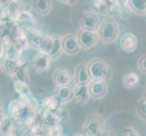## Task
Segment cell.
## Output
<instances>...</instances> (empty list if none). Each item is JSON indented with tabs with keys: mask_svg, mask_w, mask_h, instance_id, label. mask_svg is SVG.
<instances>
[{
	"mask_svg": "<svg viewBox=\"0 0 146 136\" xmlns=\"http://www.w3.org/2000/svg\"><path fill=\"white\" fill-rule=\"evenodd\" d=\"M137 66L141 72L146 74V54L141 55L139 57L137 62Z\"/></svg>",
	"mask_w": 146,
	"mask_h": 136,
	"instance_id": "cell-31",
	"label": "cell"
},
{
	"mask_svg": "<svg viewBox=\"0 0 146 136\" xmlns=\"http://www.w3.org/2000/svg\"><path fill=\"white\" fill-rule=\"evenodd\" d=\"M53 38H54V34L53 36L52 34H46L43 39V42H42L41 45H40L39 51L48 54L50 49H51L52 44H53Z\"/></svg>",
	"mask_w": 146,
	"mask_h": 136,
	"instance_id": "cell-28",
	"label": "cell"
},
{
	"mask_svg": "<svg viewBox=\"0 0 146 136\" xmlns=\"http://www.w3.org/2000/svg\"><path fill=\"white\" fill-rule=\"evenodd\" d=\"M54 113L59 123H63L64 122H67L69 120V112H68V110L64 106L63 103L60 105L58 109L55 111Z\"/></svg>",
	"mask_w": 146,
	"mask_h": 136,
	"instance_id": "cell-26",
	"label": "cell"
},
{
	"mask_svg": "<svg viewBox=\"0 0 146 136\" xmlns=\"http://www.w3.org/2000/svg\"><path fill=\"white\" fill-rule=\"evenodd\" d=\"M52 61L53 60L51 59L48 54L39 51V53H37L36 56L33 58L32 66L36 72L44 73L49 70Z\"/></svg>",
	"mask_w": 146,
	"mask_h": 136,
	"instance_id": "cell-9",
	"label": "cell"
},
{
	"mask_svg": "<svg viewBox=\"0 0 146 136\" xmlns=\"http://www.w3.org/2000/svg\"><path fill=\"white\" fill-rule=\"evenodd\" d=\"M119 45L125 54H133L138 47V38L133 33L126 32L120 37Z\"/></svg>",
	"mask_w": 146,
	"mask_h": 136,
	"instance_id": "cell-6",
	"label": "cell"
},
{
	"mask_svg": "<svg viewBox=\"0 0 146 136\" xmlns=\"http://www.w3.org/2000/svg\"><path fill=\"white\" fill-rule=\"evenodd\" d=\"M63 48L64 54L67 55H75L81 51L82 46L77 34L69 33L63 36Z\"/></svg>",
	"mask_w": 146,
	"mask_h": 136,
	"instance_id": "cell-4",
	"label": "cell"
},
{
	"mask_svg": "<svg viewBox=\"0 0 146 136\" xmlns=\"http://www.w3.org/2000/svg\"><path fill=\"white\" fill-rule=\"evenodd\" d=\"M18 24L27 32H29L31 30L36 28V19L35 18L33 14L27 11V10H24L23 11L22 17L20 18Z\"/></svg>",
	"mask_w": 146,
	"mask_h": 136,
	"instance_id": "cell-15",
	"label": "cell"
},
{
	"mask_svg": "<svg viewBox=\"0 0 146 136\" xmlns=\"http://www.w3.org/2000/svg\"><path fill=\"white\" fill-rule=\"evenodd\" d=\"M15 42H16V39H15V37L13 36V34L10 32L7 31V30H4V33L1 36V45L2 46H4L5 48H8L10 46L15 45Z\"/></svg>",
	"mask_w": 146,
	"mask_h": 136,
	"instance_id": "cell-27",
	"label": "cell"
},
{
	"mask_svg": "<svg viewBox=\"0 0 146 136\" xmlns=\"http://www.w3.org/2000/svg\"><path fill=\"white\" fill-rule=\"evenodd\" d=\"M137 113L141 117L146 120V100L144 98H142L140 102L137 104Z\"/></svg>",
	"mask_w": 146,
	"mask_h": 136,
	"instance_id": "cell-30",
	"label": "cell"
},
{
	"mask_svg": "<svg viewBox=\"0 0 146 136\" xmlns=\"http://www.w3.org/2000/svg\"><path fill=\"white\" fill-rule=\"evenodd\" d=\"M100 16L97 12L88 11L83 13L82 17L79 19L80 28L90 29V30H98L101 25Z\"/></svg>",
	"mask_w": 146,
	"mask_h": 136,
	"instance_id": "cell-5",
	"label": "cell"
},
{
	"mask_svg": "<svg viewBox=\"0 0 146 136\" xmlns=\"http://www.w3.org/2000/svg\"><path fill=\"white\" fill-rule=\"evenodd\" d=\"M47 135L51 136H62L64 135V130L63 127L61 126V123H57L54 125L52 127H48V132Z\"/></svg>",
	"mask_w": 146,
	"mask_h": 136,
	"instance_id": "cell-29",
	"label": "cell"
},
{
	"mask_svg": "<svg viewBox=\"0 0 146 136\" xmlns=\"http://www.w3.org/2000/svg\"><path fill=\"white\" fill-rule=\"evenodd\" d=\"M57 2L62 3L64 5H68V6H76V5L79 3V0H56Z\"/></svg>",
	"mask_w": 146,
	"mask_h": 136,
	"instance_id": "cell-33",
	"label": "cell"
},
{
	"mask_svg": "<svg viewBox=\"0 0 146 136\" xmlns=\"http://www.w3.org/2000/svg\"><path fill=\"white\" fill-rule=\"evenodd\" d=\"M1 135L8 136L15 135L17 132V124L11 117H5L1 120V126H0Z\"/></svg>",
	"mask_w": 146,
	"mask_h": 136,
	"instance_id": "cell-17",
	"label": "cell"
},
{
	"mask_svg": "<svg viewBox=\"0 0 146 136\" xmlns=\"http://www.w3.org/2000/svg\"><path fill=\"white\" fill-rule=\"evenodd\" d=\"M122 83L123 87H125L126 89L135 88L140 83V76L136 73L130 72L123 77Z\"/></svg>",
	"mask_w": 146,
	"mask_h": 136,
	"instance_id": "cell-21",
	"label": "cell"
},
{
	"mask_svg": "<svg viewBox=\"0 0 146 136\" xmlns=\"http://www.w3.org/2000/svg\"><path fill=\"white\" fill-rule=\"evenodd\" d=\"M53 8L52 0H36L35 1V9L36 11L42 15V16H47L50 14Z\"/></svg>",
	"mask_w": 146,
	"mask_h": 136,
	"instance_id": "cell-20",
	"label": "cell"
},
{
	"mask_svg": "<svg viewBox=\"0 0 146 136\" xmlns=\"http://www.w3.org/2000/svg\"><path fill=\"white\" fill-rule=\"evenodd\" d=\"M123 135L126 136H139L141 133H139V131L137 129H135L134 127L132 126H127L123 129Z\"/></svg>",
	"mask_w": 146,
	"mask_h": 136,
	"instance_id": "cell-32",
	"label": "cell"
},
{
	"mask_svg": "<svg viewBox=\"0 0 146 136\" xmlns=\"http://www.w3.org/2000/svg\"><path fill=\"white\" fill-rule=\"evenodd\" d=\"M90 93L94 99H103L108 93L106 80H92L89 84Z\"/></svg>",
	"mask_w": 146,
	"mask_h": 136,
	"instance_id": "cell-10",
	"label": "cell"
},
{
	"mask_svg": "<svg viewBox=\"0 0 146 136\" xmlns=\"http://www.w3.org/2000/svg\"><path fill=\"white\" fill-rule=\"evenodd\" d=\"M63 54H64L63 36H58V34H54L53 44L48 54L50 55V57H51L53 61H54V60H57Z\"/></svg>",
	"mask_w": 146,
	"mask_h": 136,
	"instance_id": "cell-14",
	"label": "cell"
},
{
	"mask_svg": "<svg viewBox=\"0 0 146 136\" xmlns=\"http://www.w3.org/2000/svg\"><path fill=\"white\" fill-rule=\"evenodd\" d=\"M6 9L7 10L9 17L12 20H14V21L18 23L20 18H21V17H22V14H23L24 10L21 8V7L19 6V4L17 2V0L15 2H13L12 4H10L7 7H6Z\"/></svg>",
	"mask_w": 146,
	"mask_h": 136,
	"instance_id": "cell-22",
	"label": "cell"
},
{
	"mask_svg": "<svg viewBox=\"0 0 146 136\" xmlns=\"http://www.w3.org/2000/svg\"><path fill=\"white\" fill-rule=\"evenodd\" d=\"M14 89H15V92L18 94V96L32 94L31 91L29 89L28 84L18 81V80H14Z\"/></svg>",
	"mask_w": 146,
	"mask_h": 136,
	"instance_id": "cell-25",
	"label": "cell"
},
{
	"mask_svg": "<svg viewBox=\"0 0 146 136\" xmlns=\"http://www.w3.org/2000/svg\"><path fill=\"white\" fill-rule=\"evenodd\" d=\"M143 98H144L146 100V89L144 90V92H143Z\"/></svg>",
	"mask_w": 146,
	"mask_h": 136,
	"instance_id": "cell-35",
	"label": "cell"
},
{
	"mask_svg": "<svg viewBox=\"0 0 146 136\" xmlns=\"http://www.w3.org/2000/svg\"><path fill=\"white\" fill-rule=\"evenodd\" d=\"M73 80L74 75L65 67H58L53 73V81L56 87L70 85Z\"/></svg>",
	"mask_w": 146,
	"mask_h": 136,
	"instance_id": "cell-8",
	"label": "cell"
},
{
	"mask_svg": "<svg viewBox=\"0 0 146 136\" xmlns=\"http://www.w3.org/2000/svg\"><path fill=\"white\" fill-rule=\"evenodd\" d=\"M61 104L62 103L56 94L46 95V96H44L43 98V101H42L43 108L53 113H54Z\"/></svg>",
	"mask_w": 146,
	"mask_h": 136,
	"instance_id": "cell-16",
	"label": "cell"
},
{
	"mask_svg": "<svg viewBox=\"0 0 146 136\" xmlns=\"http://www.w3.org/2000/svg\"><path fill=\"white\" fill-rule=\"evenodd\" d=\"M44 36H46V34H44L42 30L38 29L37 27L27 32V36L30 41V44H31L32 46L37 48L38 50L43 42Z\"/></svg>",
	"mask_w": 146,
	"mask_h": 136,
	"instance_id": "cell-18",
	"label": "cell"
},
{
	"mask_svg": "<svg viewBox=\"0 0 146 136\" xmlns=\"http://www.w3.org/2000/svg\"><path fill=\"white\" fill-rule=\"evenodd\" d=\"M128 5L136 15H146V0H127Z\"/></svg>",
	"mask_w": 146,
	"mask_h": 136,
	"instance_id": "cell-23",
	"label": "cell"
},
{
	"mask_svg": "<svg viewBox=\"0 0 146 136\" xmlns=\"http://www.w3.org/2000/svg\"><path fill=\"white\" fill-rule=\"evenodd\" d=\"M56 94L63 104L67 103L74 100V89L70 87V85L57 87Z\"/></svg>",
	"mask_w": 146,
	"mask_h": 136,
	"instance_id": "cell-19",
	"label": "cell"
},
{
	"mask_svg": "<svg viewBox=\"0 0 146 136\" xmlns=\"http://www.w3.org/2000/svg\"><path fill=\"white\" fill-rule=\"evenodd\" d=\"M92 95L90 93L89 84H79L75 85L74 89V100L77 103L85 105L91 100Z\"/></svg>",
	"mask_w": 146,
	"mask_h": 136,
	"instance_id": "cell-12",
	"label": "cell"
},
{
	"mask_svg": "<svg viewBox=\"0 0 146 136\" xmlns=\"http://www.w3.org/2000/svg\"><path fill=\"white\" fill-rule=\"evenodd\" d=\"M100 40L105 44H112L118 39L120 27L117 21L112 17L104 18L98 28Z\"/></svg>",
	"mask_w": 146,
	"mask_h": 136,
	"instance_id": "cell-1",
	"label": "cell"
},
{
	"mask_svg": "<svg viewBox=\"0 0 146 136\" xmlns=\"http://www.w3.org/2000/svg\"><path fill=\"white\" fill-rule=\"evenodd\" d=\"M74 82L75 85L79 84H89L92 81L91 76H90L87 64H79L74 68Z\"/></svg>",
	"mask_w": 146,
	"mask_h": 136,
	"instance_id": "cell-11",
	"label": "cell"
},
{
	"mask_svg": "<svg viewBox=\"0 0 146 136\" xmlns=\"http://www.w3.org/2000/svg\"><path fill=\"white\" fill-rule=\"evenodd\" d=\"M14 80H18V81L24 82L29 84V74H28V67L26 64L20 65L17 71L13 75Z\"/></svg>",
	"mask_w": 146,
	"mask_h": 136,
	"instance_id": "cell-24",
	"label": "cell"
},
{
	"mask_svg": "<svg viewBox=\"0 0 146 136\" xmlns=\"http://www.w3.org/2000/svg\"><path fill=\"white\" fill-rule=\"evenodd\" d=\"M20 65H21V64H20L19 58L16 59V58L5 57L2 59L1 69L3 73H5L7 75H10V76H13L17 71Z\"/></svg>",
	"mask_w": 146,
	"mask_h": 136,
	"instance_id": "cell-13",
	"label": "cell"
},
{
	"mask_svg": "<svg viewBox=\"0 0 146 136\" xmlns=\"http://www.w3.org/2000/svg\"><path fill=\"white\" fill-rule=\"evenodd\" d=\"M103 132V123L101 119L94 115L89 116L84 123V133L85 135L89 136H96L100 135Z\"/></svg>",
	"mask_w": 146,
	"mask_h": 136,
	"instance_id": "cell-7",
	"label": "cell"
},
{
	"mask_svg": "<svg viewBox=\"0 0 146 136\" xmlns=\"http://www.w3.org/2000/svg\"><path fill=\"white\" fill-rule=\"evenodd\" d=\"M86 64L92 80H106L109 75V66L103 59L93 58Z\"/></svg>",
	"mask_w": 146,
	"mask_h": 136,
	"instance_id": "cell-2",
	"label": "cell"
},
{
	"mask_svg": "<svg viewBox=\"0 0 146 136\" xmlns=\"http://www.w3.org/2000/svg\"><path fill=\"white\" fill-rule=\"evenodd\" d=\"M77 37L79 39L82 49L89 50L94 48L100 40L97 30H90L80 28L77 33Z\"/></svg>",
	"mask_w": 146,
	"mask_h": 136,
	"instance_id": "cell-3",
	"label": "cell"
},
{
	"mask_svg": "<svg viewBox=\"0 0 146 136\" xmlns=\"http://www.w3.org/2000/svg\"><path fill=\"white\" fill-rule=\"evenodd\" d=\"M16 0H1V7H7L10 4H12Z\"/></svg>",
	"mask_w": 146,
	"mask_h": 136,
	"instance_id": "cell-34",
	"label": "cell"
}]
</instances>
